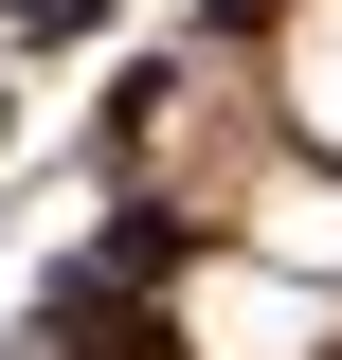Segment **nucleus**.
<instances>
[{
  "mask_svg": "<svg viewBox=\"0 0 342 360\" xmlns=\"http://www.w3.org/2000/svg\"><path fill=\"white\" fill-rule=\"evenodd\" d=\"M324 288H289V270H180V342L198 360H324Z\"/></svg>",
  "mask_w": 342,
  "mask_h": 360,
  "instance_id": "f257e3e1",
  "label": "nucleus"
},
{
  "mask_svg": "<svg viewBox=\"0 0 342 360\" xmlns=\"http://www.w3.org/2000/svg\"><path fill=\"white\" fill-rule=\"evenodd\" d=\"M253 270L342 288V180H253Z\"/></svg>",
  "mask_w": 342,
  "mask_h": 360,
  "instance_id": "f03ea898",
  "label": "nucleus"
},
{
  "mask_svg": "<svg viewBox=\"0 0 342 360\" xmlns=\"http://www.w3.org/2000/svg\"><path fill=\"white\" fill-rule=\"evenodd\" d=\"M270 90H289V127L342 162V0H289V54H270Z\"/></svg>",
  "mask_w": 342,
  "mask_h": 360,
  "instance_id": "7ed1b4c3",
  "label": "nucleus"
}]
</instances>
